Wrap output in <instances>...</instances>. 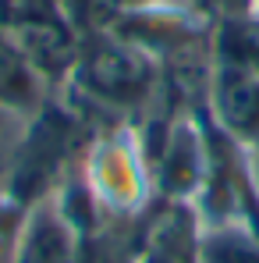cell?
<instances>
[{
    "label": "cell",
    "mask_w": 259,
    "mask_h": 263,
    "mask_svg": "<svg viewBox=\"0 0 259 263\" xmlns=\"http://www.w3.org/2000/svg\"><path fill=\"white\" fill-rule=\"evenodd\" d=\"M160 61L135 46L114 29H89L82 36L78 61L71 68L68 89L107 114H135L142 110L160 86Z\"/></svg>",
    "instance_id": "1"
},
{
    "label": "cell",
    "mask_w": 259,
    "mask_h": 263,
    "mask_svg": "<svg viewBox=\"0 0 259 263\" xmlns=\"http://www.w3.org/2000/svg\"><path fill=\"white\" fill-rule=\"evenodd\" d=\"M89 196L96 199L99 214L135 217L146 210L153 189V164L142 142L138 125H114L99 139H92L86 160L78 167Z\"/></svg>",
    "instance_id": "2"
},
{
    "label": "cell",
    "mask_w": 259,
    "mask_h": 263,
    "mask_svg": "<svg viewBox=\"0 0 259 263\" xmlns=\"http://www.w3.org/2000/svg\"><path fill=\"white\" fill-rule=\"evenodd\" d=\"M149 164H153V189L164 199L192 210V203L199 199L203 178H206V164H210L203 107L195 114L185 110L164 125L160 142L149 149Z\"/></svg>",
    "instance_id": "3"
},
{
    "label": "cell",
    "mask_w": 259,
    "mask_h": 263,
    "mask_svg": "<svg viewBox=\"0 0 259 263\" xmlns=\"http://www.w3.org/2000/svg\"><path fill=\"white\" fill-rule=\"evenodd\" d=\"M203 110L238 146H259V71L238 61L210 57L203 75Z\"/></svg>",
    "instance_id": "4"
},
{
    "label": "cell",
    "mask_w": 259,
    "mask_h": 263,
    "mask_svg": "<svg viewBox=\"0 0 259 263\" xmlns=\"http://www.w3.org/2000/svg\"><path fill=\"white\" fill-rule=\"evenodd\" d=\"M68 149H71V121L61 110H50V107L36 110L32 135L25 139V149H22L18 167H14L11 196L18 203L32 206L36 199L57 192L61 167L68 164Z\"/></svg>",
    "instance_id": "5"
},
{
    "label": "cell",
    "mask_w": 259,
    "mask_h": 263,
    "mask_svg": "<svg viewBox=\"0 0 259 263\" xmlns=\"http://www.w3.org/2000/svg\"><path fill=\"white\" fill-rule=\"evenodd\" d=\"M82 246H86V235L64 214L57 192H50L36 199L25 214L18 263H82Z\"/></svg>",
    "instance_id": "6"
},
{
    "label": "cell",
    "mask_w": 259,
    "mask_h": 263,
    "mask_svg": "<svg viewBox=\"0 0 259 263\" xmlns=\"http://www.w3.org/2000/svg\"><path fill=\"white\" fill-rule=\"evenodd\" d=\"M43 100H46L43 75L32 68V61L25 57V50L11 36V29L0 22V107L36 114V110H43Z\"/></svg>",
    "instance_id": "7"
},
{
    "label": "cell",
    "mask_w": 259,
    "mask_h": 263,
    "mask_svg": "<svg viewBox=\"0 0 259 263\" xmlns=\"http://www.w3.org/2000/svg\"><path fill=\"white\" fill-rule=\"evenodd\" d=\"M192 263H259V235L245 224L199 228Z\"/></svg>",
    "instance_id": "8"
},
{
    "label": "cell",
    "mask_w": 259,
    "mask_h": 263,
    "mask_svg": "<svg viewBox=\"0 0 259 263\" xmlns=\"http://www.w3.org/2000/svg\"><path fill=\"white\" fill-rule=\"evenodd\" d=\"M213 57L238 61L259 71V11L213 25Z\"/></svg>",
    "instance_id": "9"
},
{
    "label": "cell",
    "mask_w": 259,
    "mask_h": 263,
    "mask_svg": "<svg viewBox=\"0 0 259 263\" xmlns=\"http://www.w3.org/2000/svg\"><path fill=\"white\" fill-rule=\"evenodd\" d=\"M25 214H29V206L18 203L11 192L0 196V263H18V242H22Z\"/></svg>",
    "instance_id": "10"
},
{
    "label": "cell",
    "mask_w": 259,
    "mask_h": 263,
    "mask_svg": "<svg viewBox=\"0 0 259 263\" xmlns=\"http://www.w3.org/2000/svg\"><path fill=\"white\" fill-rule=\"evenodd\" d=\"M153 4H160V0H89L92 29H103V25L131 14V11H142V7H153Z\"/></svg>",
    "instance_id": "11"
},
{
    "label": "cell",
    "mask_w": 259,
    "mask_h": 263,
    "mask_svg": "<svg viewBox=\"0 0 259 263\" xmlns=\"http://www.w3.org/2000/svg\"><path fill=\"white\" fill-rule=\"evenodd\" d=\"M199 14H206L210 22H227V18H242V14H252L259 7V0H188Z\"/></svg>",
    "instance_id": "12"
},
{
    "label": "cell",
    "mask_w": 259,
    "mask_h": 263,
    "mask_svg": "<svg viewBox=\"0 0 259 263\" xmlns=\"http://www.w3.org/2000/svg\"><path fill=\"white\" fill-rule=\"evenodd\" d=\"M249 175H252V185H256V196H259V146L249 149Z\"/></svg>",
    "instance_id": "13"
},
{
    "label": "cell",
    "mask_w": 259,
    "mask_h": 263,
    "mask_svg": "<svg viewBox=\"0 0 259 263\" xmlns=\"http://www.w3.org/2000/svg\"><path fill=\"white\" fill-rule=\"evenodd\" d=\"M256 11H259V7H256Z\"/></svg>",
    "instance_id": "14"
}]
</instances>
